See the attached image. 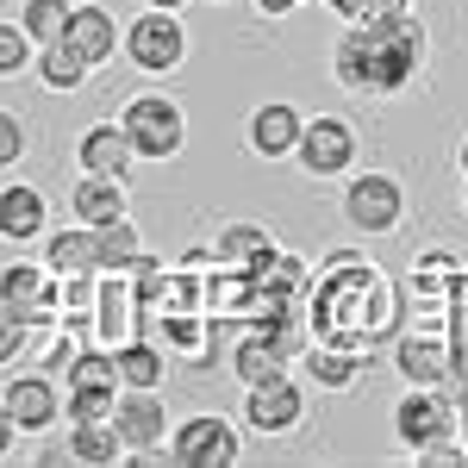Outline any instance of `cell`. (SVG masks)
I'll list each match as a JSON object with an SVG mask.
<instances>
[{"mask_svg":"<svg viewBox=\"0 0 468 468\" xmlns=\"http://www.w3.org/2000/svg\"><path fill=\"white\" fill-rule=\"evenodd\" d=\"M425 57H431V32L412 13L362 19V26H344V37H337L331 81L344 94H362V101H388V94H406L425 75Z\"/></svg>","mask_w":468,"mask_h":468,"instance_id":"cell-1","label":"cell"},{"mask_svg":"<svg viewBox=\"0 0 468 468\" xmlns=\"http://www.w3.org/2000/svg\"><path fill=\"white\" fill-rule=\"evenodd\" d=\"M119 132L132 138L138 163H176L181 144H187V112H181V101L144 88V94H132L119 107Z\"/></svg>","mask_w":468,"mask_h":468,"instance_id":"cell-2","label":"cell"},{"mask_svg":"<svg viewBox=\"0 0 468 468\" xmlns=\"http://www.w3.org/2000/svg\"><path fill=\"white\" fill-rule=\"evenodd\" d=\"M394 437L412 456H437L456 443V394L450 388H406L394 406Z\"/></svg>","mask_w":468,"mask_h":468,"instance_id":"cell-3","label":"cell"},{"mask_svg":"<svg viewBox=\"0 0 468 468\" xmlns=\"http://www.w3.org/2000/svg\"><path fill=\"white\" fill-rule=\"evenodd\" d=\"M119 50H125V63L138 75H169L187 63V26H181V13H163V6H144L125 32H119Z\"/></svg>","mask_w":468,"mask_h":468,"instance_id":"cell-4","label":"cell"},{"mask_svg":"<svg viewBox=\"0 0 468 468\" xmlns=\"http://www.w3.org/2000/svg\"><path fill=\"white\" fill-rule=\"evenodd\" d=\"M163 456L176 468H231L244 456V431L225 412H194V419H181L176 431L163 437Z\"/></svg>","mask_w":468,"mask_h":468,"instance_id":"cell-5","label":"cell"},{"mask_svg":"<svg viewBox=\"0 0 468 468\" xmlns=\"http://www.w3.org/2000/svg\"><path fill=\"white\" fill-rule=\"evenodd\" d=\"M344 218L356 225L362 238H388V231H399V218H406V187H399V176H388V169H350L344 176Z\"/></svg>","mask_w":468,"mask_h":468,"instance_id":"cell-6","label":"cell"},{"mask_svg":"<svg viewBox=\"0 0 468 468\" xmlns=\"http://www.w3.org/2000/svg\"><path fill=\"white\" fill-rule=\"evenodd\" d=\"M356 125L350 119H337V112H319V119H306L300 125V144H293V163H300V176L313 181H344L356 169Z\"/></svg>","mask_w":468,"mask_h":468,"instance_id":"cell-7","label":"cell"},{"mask_svg":"<svg viewBox=\"0 0 468 468\" xmlns=\"http://www.w3.org/2000/svg\"><path fill=\"white\" fill-rule=\"evenodd\" d=\"M107 425L119 431L125 456H156L163 437H169V406H163V388H119L112 394Z\"/></svg>","mask_w":468,"mask_h":468,"instance_id":"cell-8","label":"cell"},{"mask_svg":"<svg viewBox=\"0 0 468 468\" xmlns=\"http://www.w3.org/2000/svg\"><path fill=\"white\" fill-rule=\"evenodd\" d=\"M306 425V394L293 375H275V381H256L244 388V431L256 437H293Z\"/></svg>","mask_w":468,"mask_h":468,"instance_id":"cell-9","label":"cell"},{"mask_svg":"<svg viewBox=\"0 0 468 468\" xmlns=\"http://www.w3.org/2000/svg\"><path fill=\"white\" fill-rule=\"evenodd\" d=\"M0 399H6L19 437H50L57 419H63V388H57V375H44V368H19V375L0 388Z\"/></svg>","mask_w":468,"mask_h":468,"instance_id":"cell-10","label":"cell"},{"mask_svg":"<svg viewBox=\"0 0 468 468\" xmlns=\"http://www.w3.org/2000/svg\"><path fill=\"white\" fill-rule=\"evenodd\" d=\"M88 331H94V344H107V350L144 331V306H138V293H132V282H125V275H112V269H101V275H94Z\"/></svg>","mask_w":468,"mask_h":468,"instance_id":"cell-11","label":"cell"},{"mask_svg":"<svg viewBox=\"0 0 468 468\" xmlns=\"http://www.w3.org/2000/svg\"><path fill=\"white\" fill-rule=\"evenodd\" d=\"M450 368H456V350L443 331H394V375L406 388H450Z\"/></svg>","mask_w":468,"mask_h":468,"instance_id":"cell-12","label":"cell"},{"mask_svg":"<svg viewBox=\"0 0 468 468\" xmlns=\"http://www.w3.org/2000/svg\"><path fill=\"white\" fill-rule=\"evenodd\" d=\"M57 44H69L88 69H107L112 50H119V19H112L107 6L81 0V6H69V19H63V37H57Z\"/></svg>","mask_w":468,"mask_h":468,"instance_id":"cell-13","label":"cell"},{"mask_svg":"<svg viewBox=\"0 0 468 468\" xmlns=\"http://www.w3.org/2000/svg\"><path fill=\"white\" fill-rule=\"evenodd\" d=\"M50 231V200H44V187L32 181H6L0 187V244H13V250H26Z\"/></svg>","mask_w":468,"mask_h":468,"instance_id":"cell-14","label":"cell"},{"mask_svg":"<svg viewBox=\"0 0 468 468\" xmlns=\"http://www.w3.org/2000/svg\"><path fill=\"white\" fill-rule=\"evenodd\" d=\"M75 163H81V176L132 181L138 150H132V138H125V132H119V119H101V125H88V132L75 138Z\"/></svg>","mask_w":468,"mask_h":468,"instance_id":"cell-15","label":"cell"},{"mask_svg":"<svg viewBox=\"0 0 468 468\" xmlns=\"http://www.w3.org/2000/svg\"><path fill=\"white\" fill-rule=\"evenodd\" d=\"M300 125H306V112L293 107V101H262V107L244 119V144H250L256 156H269V163H282V156H293V144H300Z\"/></svg>","mask_w":468,"mask_h":468,"instance_id":"cell-16","label":"cell"},{"mask_svg":"<svg viewBox=\"0 0 468 468\" xmlns=\"http://www.w3.org/2000/svg\"><path fill=\"white\" fill-rule=\"evenodd\" d=\"M463 288H468V269L450 250H425L412 262V282H406V293L419 306H450V300H463Z\"/></svg>","mask_w":468,"mask_h":468,"instance_id":"cell-17","label":"cell"},{"mask_svg":"<svg viewBox=\"0 0 468 468\" xmlns=\"http://www.w3.org/2000/svg\"><path fill=\"white\" fill-rule=\"evenodd\" d=\"M37 262L50 269V282H63V275H101L94 225H81V218H75L69 231H44V256H37Z\"/></svg>","mask_w":468,"mask_h":468,"instance_id":"cell-18","label":"cell"},{"mask_svg":"<svg viewBox=\"0 0 468 468\" xmlns=\"http://www.w3.org/2000/svg\"><path fill=\"white\" fill-rule=\"evenodd\" d=\"M300 368L313 375V388H324V394H350L362 381V350H350V344H306L300 350Z\"/></svg>","mask_w":468,"mask_h":468,"instance_id":"cell-19","label":"cell"},{"mask_svg":"<svg viewBox=\"0 0 468 468\" xmlns=\"http://www.w3.org/2000/svg\"><path fill=\"white\" fill-rule=\"evenodd\" d=\"M37 463H81V468H107V463H125V443L112 431L107 419H94V425H69V443L63 450H44Z\"/></svg>","mask_w":468,"mask_h":468,"instance_id":"cell-20","label":"cell"},{"mask_svg":"<svg viewBox=\"0 0 468 468\" xmlns=\"http://www.w3.org/2000/svg\"><path fill=\"white\" fill-rule=\"evenodd\" d=\"M69 213L81 218V225H112V218L132 213V187L112 176H81L69 187Z\"/></svg>","mask_w":468,"mask_h":468,"instance_id":"cell-21","label":"cell"},{"mask_svg":"<svg viewBox=\"0 0 468 468\" xmlns=\"http://www.w3.org/2000/svg\"><path fill=\"white\" fill-rule=\"evenodd\" d=\"M225 368L244 381V388H256V381H275V375H288V356H282V344L269 337V331H256V324H244V337L231 344V356H225Z\"/></svg>","mask_w":468,"mask_h":468,"instance_id":"cell-22","label":"cell"},{"mask_svg":"<svg viewBox=\"0 0 468 468\" xmlns=\"http://www.w3.org/2000/svg\"><path fill=\"white\" fill-rule=\"evenodd\" d=\"M112 368H119V388H163L169 381V350L138 331V337L112 344Z\"/></svg>","mask_w":468,"mask_h":468,"instance_id":"cell-23","label":"cell"},{"mask_svg":"<svg viewBox=\"0 0 468 468\" xmlns=\"http://www.w3.org/2000/svg\"><path fill=\"white\" fill-rule=\"evenodd\" d=\"M269 250H275V231L269 225H250V218H231L213 238V262H231V269H256Z\"/></svg>","mask_w":468,"mask_h":468,"instance_id":"cell-24","label":"cell"},{"mask_svg":"<svg viewBox=\"0 0 468 468\" xmlns=\"http://www.w3.org/2000/svg\"><path fill=\"white\" fill-rule=\"evenodd\" d=\"M32 75L44 81V88H50V94H81L94 69L75 57L69 44H37V50H32Z\"/></svg>","mask_w":468,"mask_h":468,"instance_id":"cell-25","label":"cell"},{"mask_svg":"<svg viewBox=\"0 0 468 468\" xmlns=\"http://www.w3.org/2000/svg\"><path fill=\"white\" fill-rule=\"evenodd\" d=\"M57 288L50 282V269L44 262H26V256H13V262H0V306H32V300H44V293Z\"/></svg>","mask_w":468,"mask_h":468,"instance_id":"cell-26","label":"cell"},{"mask_svg":"<svg viewBox=\"0 0 468 468\" xmlns=\"http://www.w3.org/2000/svg\"><path fill=\"white\" fill-rule=\"evenodd\" d=\"M138 250H144V238H138V218H112V225H94V256H101V269H112V275H125L132 262H138Z\"/></svg>","mask_w":468,"mask_h":468,"instance_id":"cell-27","label":"cell"},{"mask_svg":"<svg viewBox=\"0 0 468 468\" xmlns=\"http://www.w3.org/2000/svg\"><path fill=\"white\" fill-rule=\"evenodd\" d=\"M75 0H26L19 6V32L32 37V44H57L63 37V19H69Z\"/></svg>","mask_w":468,"mask_h":468,"instance_id":"cell-28","label":"cell"},{"mask_svg":"<svg viewBox=\"0 0 468 468\" xmlns=\"http://www.w3.org/2000/svg\"><path fill=\"white\" fill-rule=\"evenodd\" d=\"M200 344H207V313L194 306V313H163V350L169 356H200Z\"/></svg>","mask_w":468,"mask_h":468,"instance_id":"cell-29","label":"cell"},{"mask_svg":"<svg viewBox=\"0 0 468 468\" xmlns=\"http://www.w3.org/2000/svg\"><path fill=\"white\" fill-rule=\"evenodd\" d=\"M63 388H119V368H112V350H107V344L75 350V362L63 368Z\"/></svg>","mask_w":468,"mask_h":468,"instance_id":"cell-30","label":"cell"},{"mask_svg":"<svg viewBox=\"0 0 468 468\" xmlns=\"http://www.w3.org/2000/svg\"><path fill=\"white\" fill-rule=\"evenodd\" d=\"M112 394L119 388H63V419L69 425H94V419L112 412Z\"/></svg>","mask_w":468,"mask_h":468,"instance_id":"cell-31","label":"cell"},{"mask_svg":"<svg viewBox=\"0 0 468 468\" xmlns=\"http://www.w3.org/2000/svg\"><path fill=\"white\" fill-rule=\"evenodd\" d=\"M26 150H32L26 119H19L13 107H0V176H6V169H19V163H26Z\"/></svg>","mask_w":468,"mask_h":468,"instance_id":"cell-32","label":"cell"},{"mask_svg":"<svg viewBox=\"0 0 468 468\" xmlns=\"http://www.w3.org/2000/svg\"><path fill=\"white\" fill-rule=\"evenodd\" d=\"M32 50H37V44L19 32V19H6V26H0V81L32 69Z\"/></svg>","mask_w":468,"mask_h":468,"instance_id":"cell-33","label":"cell"},{"mask_svg":"<svg viewBox=\"0 0 468 468\" xmlns=\"http://www.w3.org/2000/svg\"><path fill=\"white\" fill-rule=\"evenodd\" d=\"M26 350H32V324L19 319L13 306H0V368L26 362Z\"/></svg>","mask_w":468,"mask_h":468,"instance_id":"cell-34","label":"cell"},{"mask_svg":"<svg viewBox=\"0 0 468 468\" xmlns=\"http://www.w3.org/2000/svg\"><path fill=\"white\" fill-rule=\"evenodd\" d=\"M75 350H81V344L69 337V324L57 319V324H50V337L37 344V368H44V375H63V368L75 362Z\"/></svg>","mask_w":468,"mask_h":468,"instance_id":"cell-35","label":"cell"},{"mask_svg":"<svg viewBox=\"0 0 468 468\" xmlns=\"http://www.w3.org/2000/svg\"><path fill=\"white\" fill-rule=\"evenodd\" d=\"M344 26H362V19H388V13H406V0H324Z\"/></svg>","mask_w":468,"mask_h":468,"instance_id":"cell-36","label":"cell"},{"mask_svg":"<svg viewBox=\"0 0 468 468\" xmlns=\"http://www.w3.org/2000/svg\"><path fill=\"white\" fill-rule=\"evenodd\" d=\"M300 6H306V0H256L262 19H288V13H300Z\"/></svg>","mask_w":468,"mask_h":468,"instance_id":"cell-37","label":"cell"},{"mask_svg":"<svg viewBox=\"0 0 468 468\" xmlns=\"http://www.w3.org/2000/svg\"><path fill=\"white\" fill-rule=\"evenodd\" d=\"M13 443H19V425H13V412H6V399H0V456H13Z\"/></svg>","mask_w":468,"mask_h":468,"instance_id":"cell-38","label":"cell"},{"mask_svg":"<svg viewBox=\"0 0 468 468\" xmlns=\"http://www.w3.org/2000/svg\"><path fill=\"white\" fill-rule=\"evenodd\" d=\"M144 6H163V13H181L187 0H144Z\"/></svg>","mask_w":468,"mask_h":468,"instance_id":"cell-39","label":"cell"},{"mask_svg":"<svg viewBox=\"0 0 468 468\" xmlns=\"http://www.w3.org/2000/svg\"><path fill=\"white\" fill-rule=\"evenodd\" d=\"M456 169H463V176H468V138H463V144H456Z\"/></svg>","mask_w":468,"mask_h":468,"instance_id":"cell-40","label":"cell"},{"mask_svg":"<svg viewBox=\"0 0 468 468\" xmlns=\"http://www.w3.org/2000/svg\"><path fill=\"white\" fill-rule=\"evenodd\" d=\"M463 213H468V176H463Z\"/></svg>","mask_w":468,"mask_h":468,"instance_id":"cell-41","label":"cell"},{"mask_svg":"<svg viewBox=\"0 0 468 468\" xmlns=\"http://www.w3.org/2000/svg\"><path fill=\"white\" fill-rule=\"evenodd\" d=\"M218 6H225V0H218Z\"/></svg>","mask_w":468,"mask_h":468,"instance_id":"cell-42","label":"cell"}]
</instances>
